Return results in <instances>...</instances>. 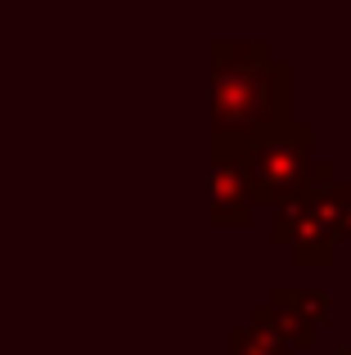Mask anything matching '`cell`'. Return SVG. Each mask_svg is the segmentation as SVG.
<instances>
[{"label":"cell","mask_w":351,"mask_h":355,"mask_svg":"<svg viewBox=\"0 0 351 355\" xmlns=\"http://www.w3.org/2000/svg\"><path fill=\"white\" fill-rule=\"evenodd\" d=\"M271 243L289 252V261L302 270L307 266L329 270L338 261V230H334V220H329L316 189H307L302 198L271 211Z\"/></svg>","instance_id":"3"},{"label":"cell","mask_w":351,"mask_h":355,"mask_svg":"<svg viewBox=\"0 0 351 355\" xmlns=\"http://www.w3.org/2000/svg\"><path fill=\"white\" fill-rule=\"evenodd\" d=\"M275 311L293 315L298 324H307V329H329V320H334V302H329L325 288H302V284H275L271 288V302Z\"/></svg>","instance_id":"5"},{"label":"cell","mask_w":351,"mask_h":355,"mask_svg":"<svg viewBox=\"0 0 351 355\" xmlns=\"http://www.w3.org/2000/svg\"><path fill=\"white\" fill-rule=\"evenodd\" d=\"M212 144L252 148L293 126V63L271 41H212Z\"/></svg>","instance_id":"1"},{"label":"cell","mask_w":351,"mask_h":355,"mask_svg":"<svg viewBox=\"0 0 351 355\" xmlns=\"http://www.w3.org/2000/svg\"><path fill=\"white\" fill-rule=\"evenodd\" d=\"M338 355H351V342H347V347H343V351H338Z\"/></svg>","instance_id":"7"},{"label":"cell","mask_w":351,"mask_h":355,"mask_svg":"<svg viewBox=\"0 0 351 355\" xmlns=\"http://www.w3.org/2000/svg\"><path fill=\"white\" fill-rule=\"evenodd\" d=\"M207 211H212V225L221 230H239L252 220L257 198H252V184H248V166L239 157H212V171H207Z\"/></svg>","instance_id":"4"},{"label":"cell","mask_w":351,"mask_h":355,"mask_svg":"<svg viewBox=\"0 0 351 355\" xmlns=\"http://www.w3.org/2000/svg\"><path fill=\"white\" fill-rule=\"evenodd\" d=\"M230 355H293V347L271 329L266 306H252V311H248V324H234V329H230Z\"/></svg>","instance_id":"6"},{"label":"cell","mask_w":351,"mask_h":355,"mask_svg":"<svg viewBox=\"0 0 351 355\" xmlns=\"http://www.w3.org/2000/svg\"><path fill=\"white\" fill-rule=\"evenodd\" d=\"M243 166H248V184H252L257 207L275 211L284 202L302 198L320 166L316 162V126L311 121H293V126L266 135L262 144L248 148Z\"/></svg>","instance_id":"2"}]
</instances>
